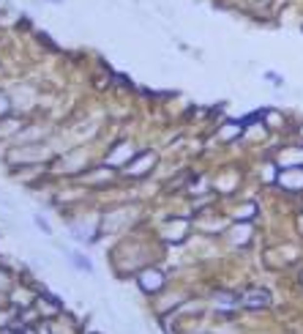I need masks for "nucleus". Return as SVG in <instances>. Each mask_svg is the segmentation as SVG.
Segmentation results:
<instances>
[{"label": "nucleus", "instance_id": "nucleus-1", "mask_svg": "<svg viewBox=\"0 0 303 334\" xmlns=\"http://www.w3.org/2000/svg\"><path fill=\"white\" fill-rule=\"evenodd\" d=\"M71 260H74L82 271H90V263H88V258H82V255H71Z\"/></svg>", "mask_w": 303, "mask_h": 334}]
</instances>
